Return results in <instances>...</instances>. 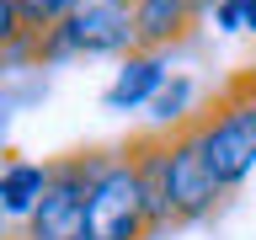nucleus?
<instances>
[{"label":"nucleus","instance_id":"14","mask_svg":"<svg viewBox=\"0 0 256 240\" xmlns=\"http://www.w3.org/2000/svg\"><path fill=\"white\" fill-rule=\"evenodd\" d=\"M208 6H214V0H192V11H198V16H208Z\"/></svg>","mask_w":256,"mask_h":240},{"label":"nucleus","instance_id":"4","mask_svg":"<svg viewBox=\"0 0 256 240\" xmlns=\"http://www.w3.org/2000/svg\"><path fill=\"white\" fill-rule=\"evenodd\" d=\"M107 150H75L48 160V182L22 219V240H86V192L102 171Z\"/></svg>","mask_w":256,"mask_h":240},{"label":"nucleus","instance_id":"1","mask_svg":"<svg viewBox=\"0 0 256 240\" xmlns=\"http://www.w3.org/2000/svg\"><path fill=\"white\" fill-rule=\"evenodd\" d=\"M192 134L203 150L208 171L224 192H235L246 176L256 171V80L251 70H240L208 112H192Z\"/></svg>","mask_w":256,"mask_h":240},{"label":"nucleus","instance_id":"12","mask_svg":"<svg viewBox=\"0 0 256 240\" xmlns=\"http://www.w3.org/2000/svg\"><path fill=\"white\" fill-rule=\"evenodd\" d=\"M208 16H214V27H224V32H246V0H214Z\"/></svg>","mask_w":256,"mask_h":240},{"label":"nucleus","instance_id":"3","mask_svg":"<svg viewBox=\"0 0 256 240\" xmlns=\"http://www.w3.org/2000/svg\"><path fill=\"white\" fill-rule=\"evenodd\" d=\"M150 235H155V224H150V208H144L134 144L107 150L91 192H86V240H150Z\"/></svg>","mask_w":256,"mask_h":240},{"label":"nucleus","instance_id":"6","mask_svg":"<svg viewBox=\"0 0 256 240\" xmlns=\"http://www.w3.org/2000/svg\"><path fill=\"white\" fill-rule=\"evenodd\" d=\"M128 6H134V48H150V54L187 43L192 27L203 22L192 0H128Z\"/></svg>","mask_w":256,"mask_h":240},{"label":"nucleus","instance_id":"11","mask_svg":"<svg viewBox=\"0 0 256 240\" xmlns=\"http://www.w3.org/2000/svg\"><path fill=\"white\" fill-rule=\"evenodd\" d=\"M11 64H32V38L22 32L11 0H0V70H11Z\"/></svg>","mask_w":256,"mask_h":240},{"label":"nucleus","instance_id":"13","mask_svg":"<svg viewBox=\"0 0 256 240\" xmlns=\"http://www.w3.org/2000/svg\"><path fill=\"white\" fill-rule=\"evenodd\" d=\"M246 32H256V0H246Z\"/></svg>","mask_w":256,"mask_h":240},{"label":"nucleus","instance_id":"5","mask_svg":"<svg viewBox=\"0 0 256 240\" xmlns=\"http://www.w3.org/2000/svg\"><path fill=\"white\" fill-rule=\"evenodd\" d=\"M160 187H166V219L171 224H203L224 203V187L214 182L192 118L176 128H160Z\"/></svg>","mask_w":256,"mask_h":240},{"label":"nucleus","instance_id":"10","mask_svg":"<svg viewBox=\"0 0 256 240\" xmlns=\"http://www.w3.org/2000/svg\"><path fill=\"white\" fill-rule=\"evenodd\" d=\"M16 22H22V32L27 38H43L48 27H59L64 11H70V0H11Z\"/></svg>","mask_w":256,"mask_h":240},{"label":"nucleus","instance_id":"16","mask_svg":"<svg viewBox=\"0 0 256 240\" xmlns=\"http://www.w3.org/2000/svg\"><path fill=\"white\" fill-rule=\"evenodd\" d=\"M6 240H22V235H6Z\"/></svg>","mask_w":256,"mask_h":240},{"label":"nucleus","instance_id":"15","mask_svg":"<svg viewBox=\"0 0 256 240\" xmlns=\"http://www.w3.org/2000/svg\"><path fill=\"white\" fill-rule=\"evenodd\" d=\"M251 80H256V64H251Z\"/></svg>","mask_w":256,"mask_h":240},{"label":"nucleus","instance_id":"2","mask_svg":"<svg viewBox=\"0 0 256 240\" xmlns=\"http://www.w3.org/2000/svg\"><path fill=\"white\" fill-rule=\"evenodd\" d=\"M123 54H134V6L128 0H70L59 27L32 38V64L123 59Z\"/></svg>","mask_w":256,"mask_h":240},{"label":"nucleus","instance_id":"9","mask_svg":"<svg viewBox=\"0 0 256 240\" xmlns=\"http://www.w3.org/2000/svg\"><path fill=\"white\" fill-rule=\"evenodd\" d=\"M150 107H155V123L160 128H176V123H187L192 118V80H182V75H171V80H160V91L150 96Z\"/></svg>","mask_w":256,"mask_h":240},{"label":"nucleus","instance_id":"7","mask_svg":"<svg viewBox=\"0 0 256 240\" xmlns=\"http://www.w3.org/2000/svg\"><path fill=\"white\" fill-rule=\"evenodd\" d=\"M160 80H166V54L134 48V54H123V70H118V80L107 86L102 102H107V112H134L160 91Z\"/></svg>","mask_w":256,"mask_h":240},{"label":"nucleus","instance_id":"8","mask_svg":"<svg viewBox=\"0 0 256 240\" xmlns=\"http://www.w3.org/2000/svg\"><path fill=\"white\" fill-rule=\"evenodd\" d=\"M43 182H48V166H38V160H6L0 166V214L27 219V208L38 203Z\"/></svg>","mask_w":256,"mask_h":240}]
</instances>
